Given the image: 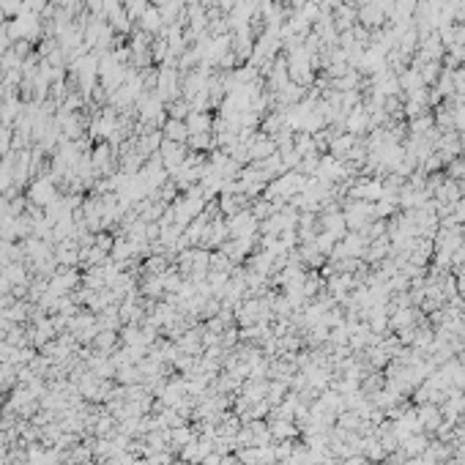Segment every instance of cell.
Masks as SVG:
<instances>
[{
    "label": "cell",
    "instance_id": "1",
    "mask_svg": "<svg viewBox=\"0 0 465 465\" xmlns=\"http://www.w3.org/2000/svg\"><path fill=\"white\" fill-rule=\"evenodd\" d=\"M25 198H27L30 206L47 208L49 203H55V200L60 198V189H58V184L52 181V176H36V178L30 181V189L25 192Z\"/></svg>",
    "mask_w": 465,
    "mask_h": 465
},
{
    "label": "cell",
    "instance_id": "2",
    "mask_svg": "<svg viewBox=\"0 0 465 465\" xmlns=\"http://www.w3.org/2000/svg\"><path fill=\"white\" fill-rule=\"evenodd\" d=\"M156 93L162 96L165 104L181 99V71L178 66H162L156 74Z\"/></svg>",
    "mask_w": 465,
    "mask_h": 465
},
{
    "label": "cell",
    "instance_id": "3",
    "mask_svg": "<svg viewBox=\"0 0 465 465\" xmlns=\"http://www.w3.org/2000/svg\"><path fill=\"white\" fill-rule=\"evenodd\" d=\"M187 156H189V151H187V145H181V143L165 140L162 148H159V159H162V167L167 170V176H173V173L187 162Z\"/></svg>",
    "mask_w": 465,
    "mask_h": 465
},
{
    "label": "cell",
    "instance_id": "4",
    "mask_svg": "<svg viewBox=\"0 0 465 465\" xmlns=\"http://www.w3.org/2000/svg\"><path fill=\"white\" fill-rule=\"evenodd\" d=\"M137 30H143V33H148V36H159L162 33V27H165V19H162V11L156 8V5H151L140 19H137V25H134Z\"/></svg>",
    "mask_w": 465,
    "mask_h": 465
},
{
    "label": "cell",
    "instance_id": "5",
    "mask_svg": "<svg viewBox=\"0 0 465 465\" xmlns=\"http://www.w3.org/2000/svg\"><path fill=\"white\" fill-rule=\"evenodd\" d=\"M162 134H165V140H170V143H181V145H187V140H189L187 121H173V118H167V121L162 123Z\"/></svg>",
    "mask_w": 465,
    "mask_h": 465
},
{
    "label": "cell",
    "instance_id": "6",
    "mask_svg": "<svg viewBox=\"0 0 465 465\" xmlns=\"http://www.w3.org/2000/svg\"><path fill=\"white\" fill-rule=\"evenodd\" d=\"M187 129H189V134L214 132V118H211V112H189V118H187Z\"/></svg>",
    "mask_w": 465,
    "mask_h": 465
},
{
    "label": "cell",
    "instance_id": "7",
    "mask_svg": "<svg viewBox=\"0 0 465 465\" xmlns=\"http://www.w3.org/2000/svg\"><path fill=\"white\" fill-rule=\"evenodd\" d=\"M189 112H192V107H189V102H187L184 96L167 104V118H173V121H187Z\"/></svg>",
    "mask_w": 465,
    "mask_h": 465
},
{
    "label": "cell",
    "instance_id": "8",
    "mask_svg": "<svg viewBox=\"0 0 465 465\" xmlns=\"http://www.w3.org/2000/svg\"><path fill=\"white\" fill-rule=\"evenodd\" d=\"M123 8H126V14H129V19L137 25V19L151 8V0H123Z\"/></svg>",
    "mask_w": 465,
    "mask_h": 465
},
{
    "label": "cell",
    "instance_id": "9",
    "mask_svg": "<svg viewBox=\"0 0 465 465\" xmlns=\"http://www.w3.org/2000/svg\"><path fill=\"white\" fill-rule=\"evenodd\" d=\"M170 0H151V5H156V8H165Z\"/></svg>",
    "mask_w": 465,
    "mask_h": 465
}]
</instances>
